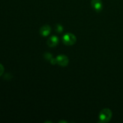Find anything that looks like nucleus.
<instances>
[{
  "mask_svg": "<svg viewBox=\"0 0 123 123\" xmlns=\"http://www.w3.org/2000/svg\"><path fill=\"white\" fill-rule=\"evenodd\" d=\"M112 117V112L110 109L109 108L103 109L100 112L98 115L99 122L102 123H108L111 121Z\"/></svg>",
  "mask_w": 123,
  "mask_h": 123,
  "instance_id": "obj_1",
  "label": "nucleus"
},
{
  "mask_svg": "<svg viewBox=\"0 0 123 123\" xmlns=\"http://www.w3.org/2000/svg\"><path fill=\"white\" fill-rule=\"evenodd\" d=\"M77 38L75 35L71 32H67L62 36V43L66 46H72L76 42Z\"/></svg>",
  "mask_w": 123,
  "mask_h": 123,
  "instance_id": "obj_2",
  "label": "nucleus"
},
{
  "mask_svg": "<svg viewBox=\"0 0 123 123\" xmlns=\"http://www.w3.org/2000/svg\"><path fill=\"white\" fill-rule=\"evenodd\" d=\"M56 63L61 67H66L69 63L68 58L65 55H59L56 57Z\"/></svg>",
  "mask_w": 123,
  "mask_h": 123,
  "instance_id": "obj_3",
  "label": "nucleus"
},
{
  "mask_svg": "<svg viewBox=\"0 0 123 123\" xmlns=\"http://www.w3.org/2000/svg\"><path fill=\"white\" fill-rule=\"evenodd\" d=\"M91 5L96 12H100L103 9V3L102 0H91Z\"/></svg>",
  "mask_w": 123,
  "mask_h": 123,
  "instance_id": "obj_4",
  "label": "nucleus"
},
{
  "mask_svg": "<svg viewBox=\"0 0 123 123\" xmlns=\"http://www.w3.org/2000/svg\"><path fill=\"white\" fill-rule=\"evenodd\" d=\"M59 43V38L56 36H52L47 41V44L50 48H54L58 45Z\"/></svg>",
  "mask_w": 123,
  "mask_h": 123,
  "instance_id": "obj_5",
  "label": "nucleus"
},
{
  "mask_svg": "<svg viewBox=\"0 0 123 123\" xmlns=\"http://www.w3.org/2000/svg\"><path fill=\"white\" fill-rule=\"evenodd\" d=\"M51 32V27L49 25H44L40 29V34L43 37H47Z\"/></svg>",
  "mask_w": 123,
  "mask_h": 123,
  "instance_id": "obj_6",
  "label": "nucleus"
},
{
  "mask_svg": "<svg viewBox=\"0 0 123 123\" xmlns=\"http://www.w3.org/2000/svg\"><path fill=\"white\" fill-rule=\"evenodd\" d=\"M43 57H44V58L46 60L50 61V60L53 58V56L52 55V54H50V53L46 52L44 53V55H43Z\"/></svg>",
  "mask_w": 123,
  "mask_h": 123,
  "instance_id": "obj_7",
  "label": "nucleus"
},
{
  "mask_svg": "<svg viewBox=\"0 0 123 123\" xmlns=\"http://www.w3.org/2000/svg\"><path fill=\"white\" fill-rule=\"evenodd\" d=\"M56 31H57L58 33H61V32H62V31H63V27H62V25L58 24V25H56Z\"/></svg>",
  "mask_w": 123,
  "mask_h": 123,
  "instance_id": "obj_8",
  "label": "nucleus"
},
{
  "mask_svg": "<svg viewBox=\"0 0 123 123\" xmlns=\"http://www.w3.org/2000/svg\"><path fill=\"white\" fill-rule=\"evenodd\" d=\"M4 72V67L1 64H0V76L3 74Z\"/></svg>",
  "mask_w": 123,
  "mask_h": 123,
  "instance_id": "obj_9",
  "label": "nucleus"
},
{
  "mask_svg": "<svg viewBox=\"0 0 123 123\" xmlns=\"http://www.w3.org/2000/svg\"><path fill=\"white\" fill-rule=\"evenodd\" d=\"M64 122L66 123H67V121H60V122H59V123H64Z\"/></svg>",
  "mask_w": 123,
  "mask_h": 123,
  "instance_id": "obj_10",
  "label": "nucleus"
}]
</instances>
